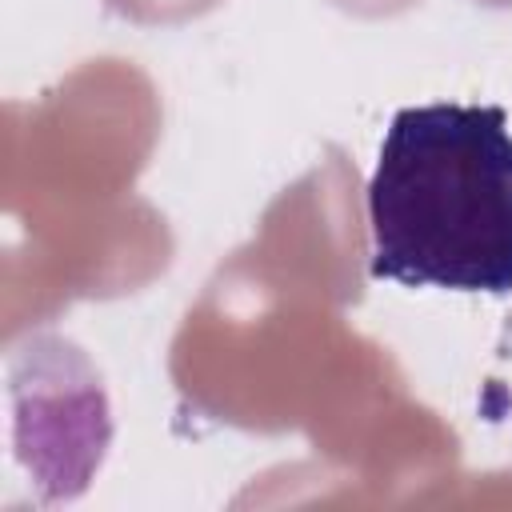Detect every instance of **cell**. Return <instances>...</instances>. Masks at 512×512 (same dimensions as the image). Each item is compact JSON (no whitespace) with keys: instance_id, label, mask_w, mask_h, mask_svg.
Wrapping results in <instances>:
<instances>
[{"instance_id":"6da1fadb","label":"cell","mask_w":512,"mask_h":512,"mask_svg":"<svg viewBox=\"0 0 512 512\" xmlns=\"http://www.w3.org/2000/svg\"><path fill=\"white\" fill-rule=\"evenodd\" d=\"M372 276L408 288L512 292V132L500 104H412L368 180Z\"/></svg>"}]
</instances>
